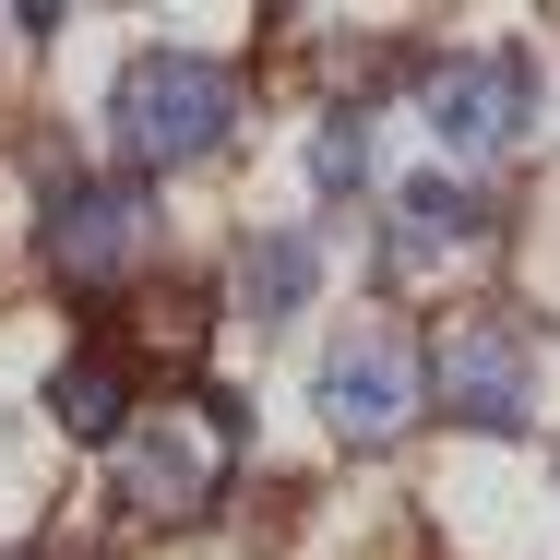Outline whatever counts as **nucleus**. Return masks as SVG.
I'll use <instances>...</instances> for the list:
<instances>
[{"instance_id":"1","label":"nucleus","mask_w":560,"mask_h":560,"mask_svg":"<svg viewBox=\"0 0 560 560\" xmlns=\"http://www.w3.org/2000/svg\"><path fill=\"white\" fill-rule=\"evenodd\" d=\"M108 465H119V501H131L143 525H203L226 501V477H238V406H226L215 382L143 394L131 430L108 442Z\"/></svg>"},{"instance_id":"2","label":"nucleus","mask_w":560,"mask_h":560,"mask_svg":"<svg viewBox=\"0 0 560 560\" xmlns=\"http://www.w3.org/2000/svg\"><path fill=\"white\" fill-rule=\"evenodd\" d=\"M143 262H155V203H143V179H84V167H60L48 203H36V275H48L60 299H84V311H119V299L143 287Z\"/></svg>"},{"instance_id":"3","label":"nucleus","mask_w":560,"mask_h":560,"mask_svg":"<svg viewBox=\"0 0 560 560\" xmlns=\"http://www.w3.org/2000/svg\"><path fill=\"white\" fill-rule=\"evenodd\" d=\"M226 131H238V72L226 60H191V48H143L108 96V143L131 179H179L203 167Z\"/></svg>"},{"instance_id":"4","label":"nucleus","mask_w":560,"mask_h":560,"mask_svg":"<svg viewBox=\"0 0 560 560\" xmlns=\"http://www.w3.org/2000/svg\"><path fill=\"white\" fill-rule=\"evenodd\" d=\"M430 406V346L406 335L394 311H358L335 346H323V430L346 453H394Z\"/></svg>"},{"instance_id":"5","label":"nucleus","mask_w":560,"mask_h":560,"mask_svg":"<svg viewBox=\"0 0 560 560\" xmlns=\"http://www.w3.org/2000/svg\"><path fill=\"white\" fill-rule=\"evenodd\" d=\"M430 406L465 418V430H525L537 418V346H525V323L453 311L442 335H430Z\"/></svg>"},{"instance_id":"6","label":"nucleus","mask_w":560,"mask_h":560,"mask_svg":"<svg viewBox=\"0 0 560 560\" xmlns=\"http://www.w3.org/2000/svg\"><path fill=\"white\" fill-rule=\"evenodd\" d=\"M525 119H537V72H525L513 48H501V60H442V72H430V131H442L465 167H489Z\"/></svg>"},{"instance_id":"7","label":"nucleus","mask_w":560,"mask_h":560,"mask_svg":"<svg viewBox=\"0 0 560 560\" xmlns=\"http://www.w3.org/2000/svg\"><path fill=\"white\" fill-rule=\"evenodd\" d=\"M477 226H489V191H465V179H394V191H382V262H394V275H430Z\"/></svg>"},{"instance_id":"8","label":"nucleus","mask_w":560,"mask_h":560,"mask_svg":"<svg viewBox=\"0 0 560 560\" xmlns=\"http://www.w3.org/2000/svg\"><path fill=\"white\" fill-rule=\"evenodd\" d=\"M131 382H143V370H131V346H72V358L48 370V418H60L72 442H96V453H108L119 430H131V406H143Z\"/></svg>"},{"instance_id":"9","label":"nucleus","mask_w":560,"mask_h":560,"mask_svg":"<svg viewBox=\"0 0 560 560\" xmlns=\"http://www.w3.org/2000/svg\"><path fill=\"white\" fill-rule=\"evenodd\" d=\"M311 287H323V238H311V226H262V238L238 250V323L287 335V323L311 311Z\"/></svg>"},{"instance_id":"10","label":"nucleus","mask_w":560,"mask_h":560,"mask_svg":"<svg viewBox=\"0 0 560 560\" xmlns=\"http://www.w3.org/2000/svg\"><path fill=\"white\" fill-rule=\"evenodd\" d=\"M311 179H323V203H370V96H335V108H323Z\"/></svg>"}]
</instances>
